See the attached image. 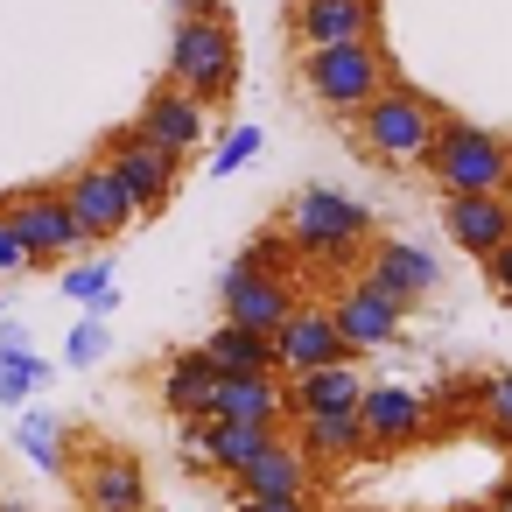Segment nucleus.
Listing matches in <instances>:
<instances>
[{"label":"nucleus","mask_w":512,"mask_h":512,"mask_svg":"<svg viewBox=\"0 0 512 512\" xmlns=\"http://www.w3.org/2000/svg\"><path fill=\"white\" fill-rule=\"evenodd\" d=\"M281 232L295 239V260L330 267V274H344V267H358V253H372V211L358 197L330 190V183H309L288 204V225Z\"/></svg>","instance_id":"obj_1"},{"label":"nucleus","mask_w":512,"mask_h":512,"mask_svg":"<svg viewBox=\"0 0 512 512\" xmlns=\"http://www.w3.org/2000/svg\"><path fill=\"white\" fill-rule=\"evenodd\" d=\"M169 85L190 92L204 113L239 92V29H232V15H176V36H169Z\"/></svg>","instance_id":"obj_2"},{"label":"nucleus","mask_w":512,"mask_h":512,"mask_svg":"<svg viewBox=\"0 0 512 512\" xmlns=\"http://www.w3.org/2000/svg\"><path fill=\"white\" fill-rule=\"evenodd\" d=\"M421 169L442 183V197H512V141L456 113L435 127V148Z\"/></svg>","instance_id":"obj_3"},{"label":"nucleus","mask_w":512,"mask_h":512,"mask_svg":"<svg viewBox=\"0 0 512 512\" xmlns=\"http://www.w3.org/2000/svg\"><path fill=\"white\" fill-rule=\"evenodd\" d=\"M449 113H442V99H428V92H414V85H386L351 127H358V148L372 155V162H428V148H435V127H442Z\"/></svg>","instance_id":"obj_4"},{"label":"nucleus","mask_w":512,"mask_h":512,"mask_svg":"<svg viewBox=\"0 0 512 512\" xmlns=\"http://www.w3.org/2000/svg\"><path fill=\"white\" fill-rule=\"evenodd\" d=\"M302 85L323 113H344L358 120L393 78H386V57L379 43H337V50H302Z\"/></svg>","instance_id":"obj_5"},{"label":"nucleus","mask_w":512,"mask_h":512,"mask_svg":"<svg viewBox=\"0 0 512 512\" xmlns=\"http://www.w3.org/2000/svg\"><path fill=\"white\" fill-rule=\"evenodd\" d=\"M0 218L15 225V239L29 246L36 267H57L71 253H92V239L78 232L71 204H64V183H29V190H8L0 197Z\"/></svg>","instance_id":"obj_6"},{"label":"nucleus","mask_w":512,"mask_h":512,"mask_svg":"<svg viewBox=\"0 0 512 512\" xmlns=\"http://www.w3.org/2000/svg\"><path fill=\"white\" fill-rule=\"evenodd\" d=\"M120 183H127V197L141 204V218L148 211H169L176 204V183H183V155H169V148H155L141 127H120L113 141H106V155H99Z\"/></svg>","instance_id":"obj_7"},{"label":"nucleus","mask_w":512,"mask_h":512,"mask_svg":"<svg viewBox=\"0 0 512 512\" xmlns=\"http://www.w3.org/2000/svg\"><path fill=\"white\" fill-rule=\"evenodd\" d=\"M64 204H71V218H78V232H85L92 246L120 239V232L141 218V204L127 197V183H120L106 162H85V169H71V183H64Z\"/></svg>","instance_id":"obj_8"},{"label":"nucleus","mask_w":512,"mask_h":512,"mask_svg":"<svg viewBox=\"0 0 512 512\" xmlns=\"http://www.w3.org/2000/svg\"><path fill=\"white\" fill-rule=\"evenodd\" d=\"M71 484H78V505H85V512H148V505H155L141 456H127V449H113V442H99V449L78 463Z\"/></svg>","instance_id":"obj_9"},{"label":"nucleus","mask_w":512,"mask_h":512,"mask_svg":"<svg viewBox=\"0 0 512 512\" xmlns=\"http://www.w3.org/2000/svg\"><path fill=\"white\" fill-rule=\"evenodd\" d=\"M218 302H225V323H239V330H260V337H274L295 309H302V295H295V281H274V274H253V267H225V281H218Z\"/></svg>","instance_id":"obj_10"},{"label":"nucleus","mask_w":512,"mask_h":512,"mask_svg":"<svg viewBox=\"0 0 512 512\" xmlns=\"http://www.w3.org/2000/svg\"><path fill=\"white\" fill-rule=\"evenodd\" d=\"M358 351L344 344V330L330 323V302L316 309V302H302L281 330H274V372H316V365H351Z\"/></svg>","instance_id":"obj_11"},{"label":"nucleus","mask_w":512,"mask_h":512,"mask_svg":"<svg viewBox=\"0 0 512 512\" xmlns=\"http://www.w3.org/2000/svg\"><path fill=\"white\" fill-rule=\"evenodd\" d=\"M400 316H407V309H400L386 288H372L365 274L344 281V288L330 295V323L344 330L351 351H379V344H393V337H400Z\"/></svg>","instance_id":"obj_12"},{"label":"nucleus","mask_w":512,"mask_h":512,"mask_svg":"<svg viewBox=\"0 0 512 512\" xmlns=\"http://www.w3.org/2000/svg\"><path fill=\"white\" fill-rule=\"evenodd\" d=\"M358 421L372 435V449H407L428 435V393L400 386V379H372L365 400H358Z\"/></svg>","instance_id":"obj_13"},{"label":"nucleus","mask_w":512,"mask_h":512,"mask_svg":"<svg viewBox=\"0 0 512 512\" xmlns=\"http://www.w3.org/2000/svg\"><path fill=\"white\" fill-rule=\"evenodd\" d=\"M365 281H372V288H386L400 309H414V302H428V295H435L442 267H435V253H428V246L372 239V253H365Z\"/></svg>","instance_id":"obj_14"},{"label":"nucleus","mask_w":512,"mask_h":512,"mask_svg":"<svg viewBox=\"0 0 512 512\" xmlns=\"http://www.w3.org/2000/svg\"><path fill=\"white\" fill-rule=\"evenodd\" d=\"M295 36L309 50L372 43L379 36V0H295Z\"/></svg>","instance_id":"obj_15"},{"label":"nucleus","mask_w":512,"mask_h":512,"mask_svg":"<svg viewBox=\"0 0 512 512\" xmlns=\"http://www.w3.org/2000/svg\"><path fill=\"white\" fill-rule=\"evenodd\" d=\"M442 232L456 239V253L491 260L512 239V197H442Z\"/></svg>","instance_id":"obj_16"},{"label":"nucleus","mask_w":512,"mask_h":512,"mask_svg":"<svg viewBox=\"0 0 512 512\" xmlns=\"http://www.w3.org/2000/svg\"><path fill=\"white\" fill-rule=\"evenodd\" d=\"M155 148H169V155H190L197 141H204V127H211V113L190 99V92H176V85H155L148 99H141V120H134Z\"/></svg>","instance_id":"obj_17"},{"label":"nucleus","mask_w":512,"mask_h":512,"mask_svg":"<svg viewBox=\"0 0 512 512\" xmlns=\"http://www.w3.org/2000/svg\"><path fill=\"white\" fill-rule=\"evenodd\" d=\"M211 421H288V386L281 372H232L211 393Z\"/></svg>","instance_id":"obj_18"},{"label":"nucleus","mask_w":512,"mask_h":512,"mask_svg":"<svg viewBox=\"0 0 512 512\" xmlns=\"http://www.w3.org/2000/svg\"><path fill=\"white\" fill-rule=\"evenodd\" d=\"M232 491H239V498H309V456L281 435V442L260 449L246 470H232Z\"/></svg>","instance_id":"obj_19"},{"label":"nucleus","mask_w":512,"mask_h":512,"mask_svg":"<svg viewBox=\"0 0 512 512\" xmlns=\"http://www.w3.org/2000/svg\"><path fill=\"white\" fill-rule=\"evenodd\" d=\"M218 379H225V372L204 358V344H197V351H176V358L162 365V407H169L176 421H211Z\"/></svg>","instance_id":"obj_20"},{"label":"nucleus","mask_w":512,"mask_h":512,"mask_svg":"<svg viewBox=\"0 0 512 512\" xmlns=\"http://www.w3.org/2000/svg\"><path fill=\"white\" fill-rule=\"evenodd\" d=\"M372 379H358V365H316L288 379V414H358Z\"/></svg>","instance_id":"obj_21"},{"label":"nucleus","mask_w":512,"mask_h":512,"mask_svg":"<svg viewBox=\"0 0 512 512\" xmlns=\"http://www.w3.org/2000/svg\"><path fill=\"white\" fill-rule=\"evenodd\" d=\"M309 463H351V456H372V435L358 414H295V435H288Z\"/></svg>","instance_id":"obj_22"},{"label":"nucleus","mask_w":512,"mask_h":512,"mask_svg":"<svg viewBox=\"0 0 512 512\" xmlns=\"http://www.w3.org/2000/svg\"><path fill=\"white\" fill-rule=\"evenodd\" d=\"M274 442H281L274 421H204V456H211L218 477L246 470V463H253L260 449H274Z\"/></svg>","instance_id":"obj_23"},{"label":"nucleus","mask_w":512,"mask_h":512,"mask_svg":"<svg viewBox=\"0 0 512 512\" xmlns=\"http://www.w3.org/2000/svg\"><path fill=\"white\" fill-rule=\"evenodd\" d=\"M204 358L232 379V372H274V337H260V330H239V323H218L211 337H204Z\"/></svg>","instance_id":"obj_24"},{"label":"nucleus","mask_w":512,"mask_h":512,"mask_svg":"<svg viewBox=\"0 0 512 512\" xmlns=\"http://www.w3.org/2000/svg\"><path fill=\"white\" fill-rule=\"evenodd\" d=\"M15 449L36 463V470H50V477H64V428H57V414L50 407H22V428H15Z\"/></svg>","instance_id":"obj_25"},{"label":"nucleus","mask_w":512,"mask_h":512,"mask_svg":"<svg viewBox=\"0 0 512 512\" xmlns=\"http://www.w3.org/2000/svg\"><path fill=\"white\" fill-rule=\"evenodd\" d=\"M239 267H253V274H274V281H288L295 274V239L281 232V225H267V232H253L239 253H232Z\"/></svg>","instance_id":"obj_26"},{"label":"nucleus","mask_w":512,"mask_h":512,"mask_svg":"<svg viewBox=\"0 0 512 512\" xmlns=\"http://www.w3.org/2000/svg\"><path fill=\"white\" fill-rule=\"evenodd\" d=\"M50 379V358L22 351V358H0V407H29V393Z\"/></svg>","instance_id":"obj_27"},{"label":"nucleus","mask_w":512,"mask_h":512,"mask_svg":"<svg viewBox=\"0 0 512 512\" xmlns=\"http://www.w3.org/2000/svg\"><path fill=\"white\" fill-rule=\"evenodd\" d=\"M477 414H484V435L512 449V372H491L484 393H477Z\"/></svg>","instance_id":"obj_28"},{"label":"nucleus","mask_w":512,"mask_h":512,"mask_svg":"<svg viewBox=\"0 0 512 512\" xmlns=\"http://www.w3.org/2000/svg\"><path fill=\"white\" fill-rule=\"evenodd\" d=\"M106 351H113V330H106V316H85V323L64 337V358H71V365H99Z\"/></svg>","instance_id":"obj_29"},{"label":"nucleus","mask_w":512,"mask_h":512,"mask_svg":"<svg viewBox=\"0 0 512 512\" xmlns=\"http://www.w3.org/2000/svg\"><path fill=\"white\" fill-rule=\"evenodd\" d=\"M253 155H260V127H232V134L218 141V155H211V176H239Z\"/></svg>","instance_id":"obj_30"},{"label":"nucleus","mask_w":512,"mask_h":512,"mask_svg":"<svg viewBox=\"0 0 512 512\" xmlns=\"http://www.w3.org/2000/svg\"><path fill=\"white\" fill-rule=\"evenodd\" d=\"M106 288H113V267H106V260H78V267H64V295H71V302L92 309Z\"/></svg>","instance_id":"obj_31"},{"label":"nucleus","mask_w":512,"mask_h":512,"mask_svg":"<svg viewBox=\"0 0 512 512\" xmlns=\"http://www.w3.org/2000/svg\"><path fill=\"white\" fill-rule=\"evenodd\" d=\"M0 274H36V260H29V246L15 239L8 218H0Z\"/></svg>","instance_id":"obj_32"},{"label":"nucleus","mask_w":512,"mask_h":512,"mask_svg":"<svg viewBox=\"0 0 512 512\" xmlns=\"http://www.w3.org/2000/svg\"><path fill=\"white\" fill-rule=\"evenodd\" d=\"M484 281H491V288H498V295L512 302V239H505V246H498V253L484 260Z\"/></svg>","instance_id":"obj_33"},{"label":"nucleus","mask_w":512,"mask_h":512,"mask_svg":"<svg viewBox=\"0 0 512 512\" xmlns=\"http://www.w3.org/2000/svg\"><path fill=\"white\" fill-rule=\"evenodd\" d=\"M232 512H309V498H239Z\"/></svg>","instance_id":"obj_34"},{"label":"nucleus","mask_w":512,"mask_h":512,"mask_svg":"<svg viewBox=\"0 0 512 512\" xmlns=\"http://www.w3.org/2000/svg\"><path fill=\"white\" fill-rule=\"evenodd\" d=\"M29 351V330L22 323H0V358H22Z\"/></svg>","instance_id":"obj_35"},{"label":"nucleus","mask_w":512,"mask_h":512,"mask_svg":"<svg viewBox=\"0 0 512 512\" xmlns=\"http://www.w3.org/2000/svg\"><path fill=\"white\" fill-rule=\"evenodd\" d=\"M169 8H176V15H232L225 0H169Z\"/></svg>","instance_id":"obj_36"},{"label":"nucleus","mask_w":512,"mask_h":512,"mask_svg":"<svg viewBox=\"0 0 512 512\" xmlns=\"http://www.w3.org/2000/svg\"><path fill=\"white\" fill-rule=\"evenodd\" d=\"M491 512H512V470H505V484L491 491Z\"/></svg>","instance_id":"obj_37"},{"label":"nucleus","mask_w":512,"mask_h":512,"mask_svg":"<svg viewBox=\"0 0 512 512\" xmlns=\"http://www.w3.org/2000/svg\"><path fill=\"white\" fill-rule=\"evenodd\" d=\"M0 512H29V498H0Z\"/></svg>","instance_id":"obj_38"}]
</instances>
